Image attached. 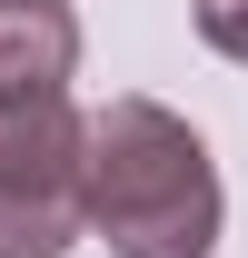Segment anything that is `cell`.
Instances as JSON below:
<instances>
[{"mask_svg":"<svg viewBox=\"0 0 248 258\" xmlns=\"http://www.w3.org/2000/svg\"><path fill=\"white\" fill-rule=\"evenodd\" d=\"M218 159L169 99L80 109V238L109 258H209L218 248Z\"/></svg>","mask_w":248,"mask_h":258,"instance_id":"6da1fadb","label":"cell"},{"mask_svg":"<svg viewBox=\"0 0 248 258\" xmlns=\"http://www.w3.org/2000/svg\"><path fill=\"white\" fill-rule=\"evenodd\" d=\"M80 248V109L70 90L0 99V258Z\"/></svg>","mask_w":248,"mask_h":258,"instance_id":"7a4b0ae2","label":"cell"},{"mask_svg":"<svg viewBox=\"0 0 248 258\" xmlns=\"http://www.w3.org/2000/svg\"><path fill=\"white\" fill-rule=\"evenodd\" d=\"M80 70V10L70 0H0V99H50Z\"/></svg>","mask_w":248,"mask_h":258,"instance_id":"3957f363","label":"cell"},{"mask_svg":"<svg viewBox=\"0 0 248 258\" xmlns=\"http://www.w3.org/2000/svg\"><path fill=\"white\" fill-rule=\"evenodd\" d=\"M189 10H199V40H209L218 60L248 70V0H189Z\"/></svg>","mask_w":248,"mask_h":258,"instance_id":"277c9868","label":"cell"}]
</instances>
